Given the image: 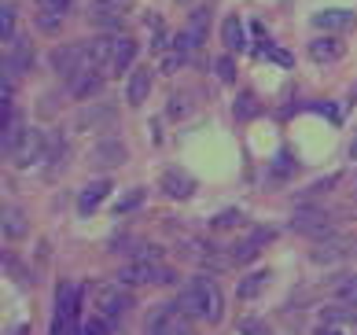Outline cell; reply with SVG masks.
Returning a JSON list of instances; mask_svg holds the SVG:
<instances>
[{"label":"cell","instance_id":"obj_1","mask_svg":"<svg viewBox=\"0 0 357 335\" xmlns=\"http://www.w3.org/2000/svg\"><path fill=\"white\" fill-rule=\"evenodd\" d=\"M177 310L184 317H195V320H206V325H218L221 313H225V299L214 280L206 276H195L192 284H184L181 299H177Z\"/></svg>","mask_w":357,"mask_h":335},{"label":"cell","instance_id":"obj_2","mask_svg":"<svg viewBox=\"0 0 357 335\" xmlns=\"http://www.w3.org/2000/svg\"><path fill=\"white\" fill-rule=\"evenodd\" d=\"M52 70H56L59 77H67V82L89 74V70H92L89 45H59L56 52H52Z\"/></svg>","mask_w":357,"mask_h":335},{"label":"cell","instance_id":"obj_3","mask_svg":"<svg viewBox=\"0 0 357 335\" xmlns=\"http://www.w3.org/2000/svg\"><path fill=\"white\" fill-rule=\"evenodd\" d=\"M174 273L162 269V265L155 262H129L122 273H118V284L122 288H140V284H169Z\"/></svg>","mask_w":357,"mask_h":335},{"label":"cell","instance_id":"obj_4","mask_svg":"<svg viewBox=\"0 0 357 335\" xmlns=\"http://www.w3.org/2000/svg\"><path fill=\"white\" fill-rule=\"evenodd\" d=\"M8 155H11V163H15L19 170L26 166H33L37 158H45V137H41V129H22L15 144L8 147Z\"/></svg>","mask_w":357,"mask_h":335},{"label":"cell","instance_id":"obj_5","mask_svg":"<svg viewBox=\"0 0 357 335\" xmlns=\"http://www.w3.org/2000/svg\"><path fill=\"white\" fill-rule=\"evenodd\" d=\"M291 229L302 232V236H313V239H324L332 232V218H328L324 210H313V207H302L295 214V221H291Z\"/></svg>","mask_w":357,"mask_h":335},{"label":"cell","instance_id":"obj_6","mask_svg":"<svg viewBox=\"0 0 357 335\" xmlns=\"http://www.w3.org/2000/svg\"><path fill=\"white\" fill-rule=\"evenodd\" d=\"M89 163L100 166V170H114L126 163V144L122 140H96L89 151Z\"/></svg>","mask_w":357,"mask_h":335},{"label":"cell","instance_id":"obj_7","mask_svg":"<svg viewBox=\"0 0 357 335\" xmlns=\"http://www.w3.org/2000/svg\"><path fill=\"white\" fill-rule=\"evenodd\" d=\"M129 306H133V299H129L126 288H103V291L96 295V310H100V317H107V320L122 317Z\"/></svg>","mask_w":357,"mask_h":335},{"label":"cell","instance_id":"obj_8","mask_svg":"<svg viewBox=\"0 0 357 335\" xmlns=\"http://www.w3.org/2000/svg\"><path fill=\"white\" fill-rule=\"evenodd\" d=\"M313 26L317 30H328V34H347L357 26V15L347 8H328V11H317L313 15Z\"/></svg>","mask_w":357,"mask_h":335},{"label":"cell","instance_id":"obj_9","mask_svg":"<svg viewBox=\"0 0 357 335\" xmlns=\"http://www.w3.org/2000/svg\"><path fill=\"white\" fill-rule=\"evenodd\" d=\"M148 92H151V70L133 66V70H129V82H126V100H129V107H140L144 100H148Z\"/></svg>","mask_w":357,"mask_h":335},{"label":"cell","instance_id":"obj_10","mask_svg":"<svg viewBox=\"0 0 357 335\" xmlns=\"http://www.w3.org/2000/svg\"><path fill=\"white\" fill-rule=\"evenodd\" d=\"M30 63H33V48L26 37H11V52H8V59H4V70L11 74H26L30 70Z\"/></svg>","mask_w":357,"mask_h":335},{"label":"cell","instance_id":"obj_11","mask_svg":"<svg viewBox=\"0 0 357 335\" xmlns=\"http://www.w3.org/2000/svg\"><path fill=\"white\" fill-rule=\"evenodd\" d=\"M114 107H103V103H92L77 114V129H111L114 126Z\"/></svg>","mask_w":357,"mask_h":335},{"label":"cell","instance_id":"obj_12","mask_svg":"<svg viewBox=\"0 0 357 335\" xmlns=\"http://www.w3.org/2000/svg\"><path fill=\"white\" fill-rule=\"evenodd\" d=\"M133 59H137V41H129V37H118V48H114V56L107 63V74H126V70H133Z\"/></svg>","mask_w":357,"mask_h":335},{"label":"cell","instance_id":"obj_13","mask_svg":"<svg viewBox=\"0 0 357 335\" xmlns=\"http://www.w3.org/2000/svg\"><path fill=\"white\" fill-rule=\"evenodd\" d=\"M347 254H350V239H321L313 247V262L328 265V262H342Z\"/></svg>","mask_w":357,"mask_h":335},{"label":"cell","instance_id":"obj_14","mask_svg":"<svg viewBox=\"0 0 357 335\" xmlns=\"http://www.w3.org/2000/svg\"><path fill=\"white\" fill-rule=\"evenodd\" d=\"M221 41L229 52H243L247 48V34H243V19L240 15H229L221 22Z\"/></svg>","mask_w":357,"mask_h":335},{"label":"cell","instance_id":"obj_15","mask_svg":"<svg viewBox=\"0 0 357 335\" xmlns=\"http://www.w3.org/2000/svg\"><path fill=\"white\" fill-rule=\"evenodd\" d=\"M107 195H111V181H92V184H85V192L77 195V210H82V214H92Z\"/></svg>","mask_w":357,"mask_h":335},{"label":"cell","instance_id":"obj_16","mask_svg":"<svg viewBox=\"0 0 357 335\" xmlns=\"http://www.w3.org/2000/svg\"><path fill=\"white\" fill-rule=\"evenodd\" d=\"M162 188H166V195H174V199H188L195 192V181L188 177V173H181V170H166L162 173Z\"/></svg>","mask_w":357,"mask_h":335},{"label":"cell","instance_id":"obj_17","mask_svg":"<svg viewBox=\"0 0 357 335\" xmlns=\"http://www.w3.org/2000/svg\"><path fill=\"white\" fill-rule=\"evenodd\" d=\"M310 59L313 63H335V59H342V41H335V37H317V41H310Z\"/></svg>","mask_w":357,"mask_h":335},{"label":"cell","instance_id":"obj_18","mask_svg":"<svg viewBox=\"0 0 357 335\" xmlns=\"http://www.w3.org/2000/svg\"><path fill=\"white\" fill-rule=\"evenodd\" d=\"M206 30H210V8L203 4V8H195L192 11V19H188V41H192V48H199L203 41H206Z\"/></svg>","mask_w":357,"mask_h":335},{"label":"cell","instance_id":"obj_19","mask_svg":"<svg viewBox=\"0 0 357 335\" xmlns=\"http://www.w3.org/2000/svg\"><path fill=\"white\" fill-rule=\"evenodd\" d=\"M133 0H92V22L103 19V22H114L118 15H126Z\"/></svg>","mask_w":357,"mask_h":335},{"label":"cell","instance_id":"obj_20","mask_svg":"<svg viewBox=\"0 0 357 335\" xmlns=\"http://www.w3.org/2000/svg\"><path fill=\"white\" fill-rule=\"evenodd\" d=\"M70 92H74L77 100H85V96H96V92H100V74H96V70H89V74H82V77H74Z\"/></svg>","mask_w":357,"mask_h":335},{"label":"cell","instance_id":"obj_21","mask_svg":"<svg viewBox=\"0 0 357 335\" xmlns=\"http://www.w3.org/2000/svg\"><path fill=\"white\" fill-rule=\"evenodd\" d=\"M335 302L357 310V276H342L339 280V284H335Z\"/></svg>","mask_w":357,"mask_h":335},{"label":"cell","instance_id":"obj_22","mask_svg":"<svg viewBox=\"0 0 357 335\" xmlns=\"http://www.w3.org/2000/svg\"><path fill=\"white\" fill-rule=\"evenodd\" d=\"M269 276H273V273H266V269H261V273H250V276L243 280V284L236 288V295H240V302H243V299H255V295L269 284Z\"/></svg>","mask_w":357,"mask_h":335},{"label":"cell","instance_id":"obj_23","mask_svg":"<svg viewBox=\"0 0 357 335\" xmlns=\"http://www.w3.org/2000/svg\"><path fill=\"white\" fill-rule=\"evenodd\" d=\"M4 236L8 239H22L26 236V218H22V210H4Z\"/></svg>","mask_w":357,"mask_h":335},{"label":"cell","instance_id":"obj_24","mask_svg":"<svg viewBox=\"0 0 357 335\" xmlns=\"http://www.w3.org/2000/svg\"><path fill=\"white\" fill-rule=\"evenodd\" d=\"M15 30V4H0V41H8Z\"/></svg>","mask_w":357,"mask_h":335},{"label":"cell","instance_id":"obj_25","mask_svg":"<svg viewBox=\"0 0 357 335\" xmlns=\"http://www.w3.org/2000/svg\"><path fill=\"white\" fill-rule=\"evenodd\" d=\"M258 251H261V247L255 244V239H240V244L232 247V258H236V262H250Z\"/></svg>","mask_w":357,"mask_h":335},{"label":"cell","instance_id":"obj_26","mask_svg":"<svg viewBox=\"0 0 357 335\" xmlns=\"http://www.w3.org/2000/svg\"><path fill=\"white\" fill-rule=\"evenodd\" d=\"M214 70H218V77L225 85H232L236 82V63L229 59V56H218V63H214Z\"/></svg>","mask_w":357,"mask_h":335},{"label":"cell","instance_id":"obj_27","mask_svg":"<svg viewBox=\"0 0 357 335\" xmlns=\"http://www.w3.org/2000/svg\"><path fill=\"white\" fill-rule=\"evenodd\" d=\"M255 114H258V103H255V96H250V92L236 100V118H255Z\"/></svg>","mask_w":357,"mask_h":335},{"label":"cell","instance_id":"obj_28","mask_svg":"<svg viewBox=\"0 0 357 335\" xmlns=\"http://www.w3.org/2000/svg\"><path fill=\"white\" fill-rule=\"evenodd\" d=\"M240 221H243L240 210H225V214H218V218H214V229H236Z\"/></svg>","mask_w":357,"mask_h":335},{"label":"cell","instance_id":"obj_29","mask_svg":"<svg viewBox=\"0 0 357 335\" xmlns=\"http://www.w3.org/2000/svg\"><path fill=\"white\" fill-rule=\"evenodd\" d=\"M37 8H41V11H48V15H67L70 0H37Z\"/></svg>","mask_w":357,"mask_h":335},{"label":"cell","instance_id":"obj_30","mask_svg":"<svg viewBox=\"0 0 357 335\" xmlns=\"http://www.w3.org/2000/svg\"><path fill=\"white\" fill-rule=\"evenodd\" d=\"M240 335H269V328L261 325V320H255V317H243L240 320Z\"/></svg>","mask_w":357,"mask_h":335},{"label":"cell","instance_id":"obj_31","mask_svg":"<svg viewBox=\"0 0 357 335\" xmlns=\"http://www.w3.org/2000/svg\"><path fill=\"white\" fill-rule=\"evenodd\" d=\"M188 96H181V92H177V96L174 100H169V118H184V114H188Z\"/></svg>","mask_w":357,"mask_h":335},{"label":"cell","instance_id":"obj_32","mask_svg":"<svg viewBox=\"0 0 357 335\" xmlns=\"http://www.w3.org/2000/svg\"><path fill=\"white\" fill-rule=\"evenodd\" d=\"M144 203V192L137 188V192H129L126 199H122V203H118V214H126V210H133V207H140Z\"/></svg>","mask_w":357,"mask_h":335},{"label":"cell","instance_id":"obj_33","mask_svg":"<svg viewBox=\"0 0 357 335\" xmlns=\"http://www.w3.org/2000/svg\"><path fill=\"white\" fill-rule=\"evenodd\" d=\"M59 22H63V15H48V11H41V19H37V26H41L45 34H52V30H59Z\"/></svg>","mask_w":357,"mask_h":335},{"label":"cell","instance_id":"obj_34","mask_svg":"<svg viewBox=\"0 0 357 335\" xmlns=\"http://www.w3.org/2000/svg\"><path fill=\"white\" fill-rule=\"evenodd\" d=\"M82 335H107V325H103L100 317H92V320H85V325H82Z\"/></svg>","mask_w":357,"mask_h":335},{"label":"cell","instance_id":"obj_35","mask_svg":"<svg viewBox=\"0 0 357 335\" xmlns=\"http://www.w3.org/2000/svg\"><path fill=\"white\" fill-rule=\"evenodd\" d=\"M273 236H276L273 229H255V232H250V239H255V244H258V247H261V244H269V239H273Z\"/></svg>","mask_w":357,"mask_h":335},{"label":"cell","instance_id":"obj_36","mask_svg":"<svg viewBox=\"0 0 357 335\" xmlns=\"http://www.w3.org/2000/svg\"><path fill=\"white\" fill-rule=\"evenodd\" d=\"M181 63H184V56H166V59H162V74H174Z\"/></svg>","mask_w":357,"mask_h":335},{"label":"cell","instance_id":"obj_37","mask_svg":"<svg viewBox=\"0 0 357 335\" xmlns=\"http://www.w3.org/2000/svg\"><path fill=\"white\" fill-rule=\"evenodd\" d=\"M166 335H195V332H192L188 325H184V320H177V325H174V328H169Z\"/></svg>","mask_w":357,"mask_h":335},{"label":"cell","instance_id":"obj_38","mask_svg":"<svg viewBox=\"0 0 357 335\" xmlns=\"http://www.w3.org/2000/svg\"><path fill=\"white\" fill-rule=\"evenodd\" d=\"M317 335H339L335 328H321V332H317Z\"/></svg>","mask_w":357,"mask_h":335},{"label":"cell","instance_id":"obj_39","mask_svg":"<svg viewBox=\"0 0 357 335\" xmlns=\"http://www.w3.org/2000/svg\"><path fill=\"white\" fill-rule=\"evenodd\" d=\"M350 155H354V158H357V140H354V147H350Z\"/></svg>","mask_w":357,"mask_h":335}]
</instances>
